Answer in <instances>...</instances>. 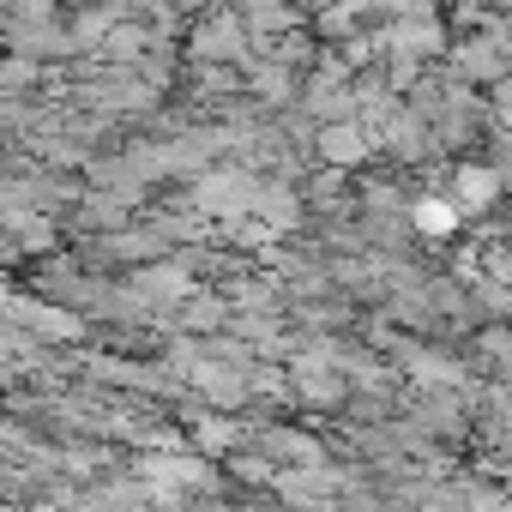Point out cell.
<instances>
[{"label":"cell","instance_id":"cell-2","mask_svg":"<svg viewBox=\"0 0 512 512\" xmlns=\"http://www.w3.org/2000/svg\"><path fill=\"white\" fill-rule=\"evenodd\" d=\"M458 67H464L470 79H500V73H506V43H500V37H488V43L476 37V43L458 49Z\"/></svg>","mask_w":512,"mask_h":512},{"label":"cell","instance_id":"cell-1","mask_svg":"<svg viewBox=\"0 0 512 512\" xmlns=\"http://www.w3.org/2000/svg\"><path fill=\"white\" fill-rule=\"evenodd\" d=\"M458 193H452V205L458 211H488L494 205V193H500V169H458V181H452Z\"/></svg>","mask_w":512,"mask_h":512},{"label":"cell","instance_id":"cell-4","mask_svg":"<svg viewBox=\"0 0 512 512\" xmlns=\"http://www.w3.org/2000/svg\"><path fill=\"white\" fill-rule=\"evenodd\" d=\"M452 223H458V205H446V199H422L416 205V229L422 235H446Z\"/></svg>","mask_w":512,"mask_h":512},{"label":"cell","instance_id":"cell-3","mask_svg":"<svg viewBox=\"0 0 512 512\" xmlns=\"http://www.w3.org/2000/svg\"><path fill=\"white\" fill-rule=\"evenodd\" d=\"M320 145H326V157H332V163H362V157H368V133H362L356 121L326 127V133H320Z\"/></svg>","mask_w":512,"mask_h":512}]
</instances>
